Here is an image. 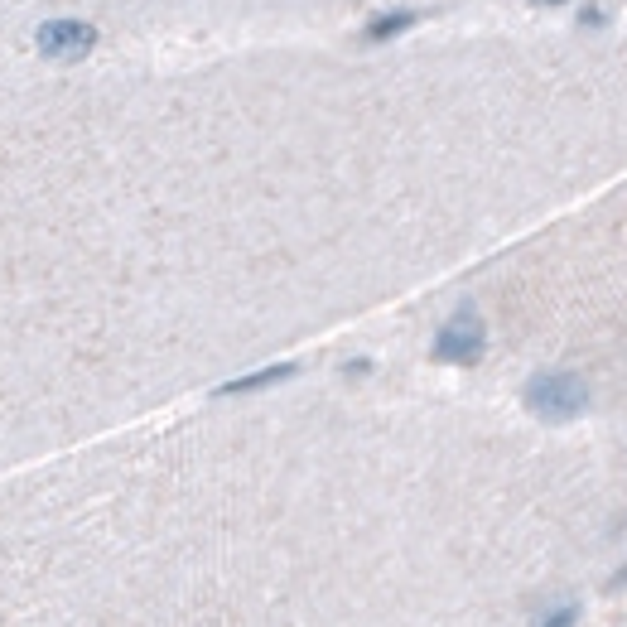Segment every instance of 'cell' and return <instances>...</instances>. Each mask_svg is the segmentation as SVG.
Wrapping results in <instances>:
<instances>
[{
	"label": "cell",
	"instance_id": "cell-2",
	"mask_svg": "<svg viewBox=\"0 0 627 627\" xmlns=\"http://www.w3.org/2000/svg\"><path fill=\"white\" fill-rule=\"evenodd\" d=\"M483 348H488V328H483L473 304H464V309L435 333V362H459V367H468V362L483 357Z\"/></svg>",
	"mask_w": 627,
	"mask_h": 627
},
{
	"label": "cell",
	"instance_id": "cell-3",
	"mask_svg": "<svg viewBox=\"0 0 627 627\" xmlns=\"http://www.w3.org/2000/svg\"><path fill=\"white\" fill-rule=\"evenodd\" d=\"M34 49L44 58H58V63H78L97 49V25L87 20H44L34 29Z\"/></svg>",
	"mask_w": 627,
	"mask_h": 627
},
{
	"label": "cell",
	"instance_id": "cell-4",
	"mask_svg": "<svg viewBox=\"0 0 627 627\" xmlns=\"http://www.w3.org/2000/svg\"><path fill=\"white\" fill-rule=\"evenodd\" d=\"M285 377H295V367H290V362H280V367H266V372H251V377H237V382L218 386V396H242V391H261V386H275V382H285Z\"/></svg>",
	"mask_w": 627,
	"mask_h": 627
},
{
	"label": "cell",
	"instance_id": "cell-5",
	"mask_svg": "<svg viewBox=\"0 0 627 627\" xmlns=\"http://www.w3.org/2000/svg\"><path fill=\"white\" fill-rule=\"evenodd\" d=\"M415 20H420L415 10H391V15H382V20H372V25H367V39H396V34L410 29Z\"/></svg>",
	"mask_w": 627,
	"mask_h": 627
},
{
	"label": "cell",
	"instance_id": "cell-7",
	"mask_svg": "<svg viewBox=\"0 0 627 627\" xmlns=\"http://www.w3.org/2000/svg\"><path fill=\"white\" fill-rule=\"evenodd\" d=\"M536 5H565V0H536Z\"/></svg>",
	"mask_w": 627,
	"mask_h": 627
},
{
	"label": "cell",
	"instance_id": "cell-1",
	"mask_svg": "<svg viewBox=\"0 0 627 627\" xmlns=\"http://www.w3.org/2000/svg\"><path fill=\"white\" fill-rule=\"evenodd\" d=\"M526 406L536 410L541 420H574L579 410L589 406V386L579 382L574 372H541L526 382Z\"/></svg>",
	"mask_w": 627,
	"mask_h": 627
},
{
	"label": "cell",
	"instance_id": "cell-6",
	"mask_svg": "<svg viewBox=\"0 0 627 627\" xmlns=\"http://www.w3.org/2000/svg\"><path fill=\"white\" fill-rule=\"evenodd\" d=\"M574 618H579V608H574V603H560V608H550L536 627H574Z\"/></svg>",
	"mask_w": 627,
	"mask_h": 627
}]
</instances>
